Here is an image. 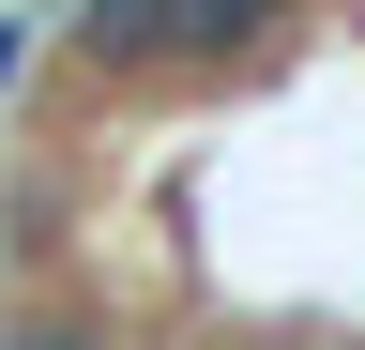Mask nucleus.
I'll return each mask as SVG.
<instances>
[{"instance_id": "f257e3e1", "label": "nucleus", "mask_w": 365, "mask_h": 350, "mask_svg": "<svg viewBox=\"0 0 365 350\" xmlns=\"http://www.w3.org/2000/svg\"><path fill=\"white\" fill-rule=\"evenodd\" d=\"M0 350H107V320H16Z\"/></svg>"}]
</instances>
